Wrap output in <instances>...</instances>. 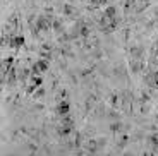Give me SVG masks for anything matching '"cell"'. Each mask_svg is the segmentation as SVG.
<instances>
[{
	"label": "cell",
	"instance_id": "1",
	"mask_svg": "<svg viewBox=\"0 0 158 156\" xmlns=\"http://www.w3.org/2000/svg\"><path fill=\"white\" fill-rule=\"evenodd\" d=\"M115 24H117V21H115V10L110 7V9H107V12L102 17V27L105 31H112V29H115Z\"/></svg>",
	"mask_w": 158,
	"mask_h": 156
},
{
	"label": "cell",
	"instance_id": "2",
	"mask_svg": "<svg viewBox=\"0 0 158 156\" xmlns=\"http://www.w3.org/2000/svg\"><path fill=\"white\" fill-rule=\"evenodd\" d=\"M59 132L62 136H69L72 132V120L71 118H64L62 122L59 124Z\"/></svg>",
	"mask_w": 158,
	"mask_h": 156
},
{
	"label": "cell",
	"instance_id": "3",
	"mask_svg": "<svg viewBox=\"0 0 158 156\" xmlns=\"http://www.w3.org/2000/svg\"><path fill=\"white\" fill-rule=\"evenodd\" d=\"M47 69H48V64L45 62V60H38V62H35V65H33L31 74L33 76H41L43 72H47Z\"/></svg>",
	"mask_w": 158,
	"mask_h": 156
},
{
	"label": "cell",
	"instance_id": "4",
	"mask_svg": "<svg viewBox=\"0 0 158 156\" xmlns=\"http://www.w3.org/2000/svg\"><path fill=\"white\" fill-rule=\"evenodd\" d=\"M57 112H59V115H67L69 113V103L67 101H62V103H59V106H57Z\"/></svg>",
	"mask_w": 158,
	"mask_h": 156
},
{
	"label": "cell",
	"instance_id": "5",
	"mask_svg": "<svg viewBox=\"0 0 158 156\" xmlns=\"http://www.w3.org/2000/svg\"><path fill=\"white\" fill-rule=\"evenodd\" d=\"M23 43H24V38H23V36H14L10 45H12L14 48H19V47H23Z\"/></svg>",
	"mask_w": 158,
	"mask_h": 156
},
{
	"label": "cell",
	"instance_id": "6",
	"mask_svg": "<svg viewBox=\"0 0 158 156\" xmlns=\"http://www.w3.org/2000/svg\"><path fill=\"white\" fill-rule=\"evenodd\" d=\"M93 4H95V5H100V4H103V0H93Z\"/></svg>",
	"mask_w": 158,
	"mask_h": 156
}]
</instances>
